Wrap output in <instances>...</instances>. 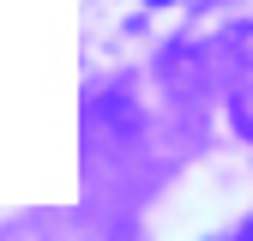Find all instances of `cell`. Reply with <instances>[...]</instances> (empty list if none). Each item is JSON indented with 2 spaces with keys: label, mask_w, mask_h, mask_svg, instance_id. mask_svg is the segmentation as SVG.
<instances>
[{
  "label": "cell",
  "mask_w": 253,
  "mask_h": 241,
  "mask_svg": "<svg viewBox=\"0 0 253 241\" xmlns=\"http://www.w3.org/2000/svg\"><path fill=\"white\" fill-rule=\"evenodd\" d=\"M151 6H163V0H151Z\"/></svg>",
  "instance_id": "cell-1"
}]
</instances>
